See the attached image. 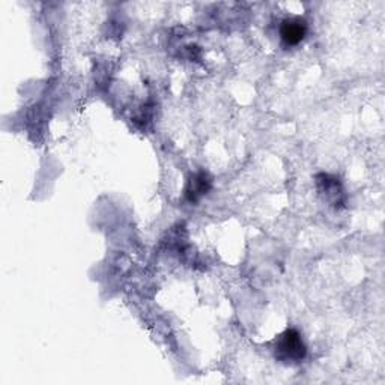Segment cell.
Returning <instances> with one entry per match:
<instances>
[{"label": "cell", "mask_w": 385, "mask_h": 385, "mask_svg": "<svg viewBox=\"0 0 385 385\" xmlns=\"http://www.w3.org/2000/svg\"><path fill=\"white\" fill-rule=\"evenodd\" d=\"M305 345L296 330H286L278 336L274 346V355L277 360L285 363H298L305 357Z\"/></svg>", "instance_id": "cell-1"}, {"label": "cell", "mask_w": 385, "mask_h": 385, "mask_svg": "<svg viewBox=\"0 0 385 385\" xmlns=\"http://www.w3.org/2000/svg\"><path fill=\"white\" fill-rule=\"evenodd\" d=\"M307 33V23L301 19H289L282 23L280 37L286 46H298Z\"/></svg>", "instance_id": "cell-2"}, {"label": "cell", "mask_w": 385, "mask_h": 385, "mask_svg": "<svg viewBox=\"0 0 385 385\" xmlns=\"http://www.w3.org/2000/svg\"><path fill=\"white\" fill-rule=\"evenodd\" d=\"M211 187H213V182L208 178V174L200 172L191 178L187 188V197L190 202H196L200 196L206 195V192L211 190Z\"/></svg>", "instance_id": "cell-3"}]
</instances>
